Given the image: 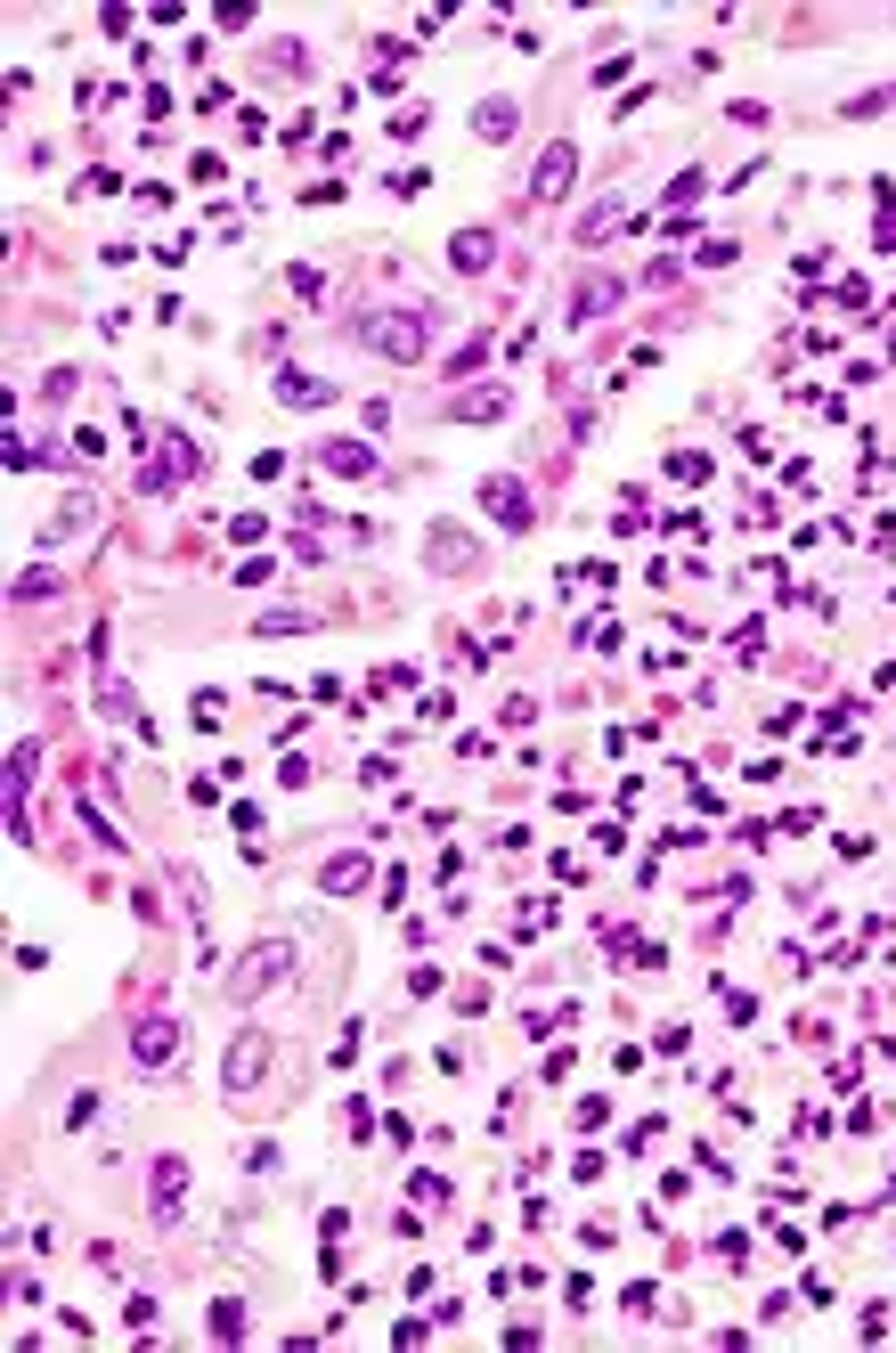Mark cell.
<instances>
[{"instance_id":"7","label":"cell","mask_w":896,"mask_h":1353,"mask_svg":"<svg viewBox=\"0 0 896 1353\" xmlns=\"http://www.w3.org/2000/svg\"><path fill=\"white\" fill-rule=\"evenodd\" d=\"M448 262L473 278V269H489L497 262V229H457V245H448Z\"/></svg>"},{"instance_id":"1","label":"cell","mask_w":896,"mask_h":1353,"mask_svg":"<svg viewBox=\"0 0 896 1353\" xmlns=\"http://www.w3.org/2000/svg\"><path fill=\"white\" fill-rule=\"evenodd\" d=\"M286 970H294V946H286V938H262V946H253L245 963L229 970V1003H253V995H269V987H278Z\"/></svg>"},{"instance_id":"24","label":"cell","mask_w":896,"mask_h":1353,"mask_svg":"<svg viewBox=\"0 0 896 1353\" xmlns=\"http://www.w3.org/2000/svg\"><path fill=\"white\" fill-rule=\"evenodd\" d=\"M881 107H896V90H864V98H848L839 114H881Z\"/></svg>"},{"instance_id":"8","label":"cell","mask_w":896,"mask_h":1353,"mask_svg":"<svg viewBox=\"0 0 896 1353\" xmlns=\"http://www.w3.org/2000/svg\"><path fill=\"white\" fill-rule=\"evenodd\" d=\"M278 400H286V408H326V400H335V384H326V375L286 367V375H278Z\"/></svg>"},{"instance_id":"2","label":"cell","mask_w":896,"mask_h":1353,"mask_svg":"<svg viewBox=\"0 0 896 1353\" xmlns=\"http://www.w3.org/2000/svg\"><path fill=\"white\" fill-rule=\"evenodd\" d=\"M359 335H367V351L400 359V367H416V359H424V318H408V311H367V318H359Z\"/></svg>"},{"instance_id":"19","label":"cell","mask_w":896,"mask_h":1353,"mask_svg":"<svg viewBox=\"0 0 896 1353\" xmlns=\"http://www.w3.org/2000/svg\"><path fill=\"white\" fill-rule=\"evenodd\" d=\"M286 286H294V302H326V278H318V269H286Z\"/></svg>"},{"instance_id":"11","label":"cell","mask_w":896,"mask_h":1353,"mask_svg":"<svg viewBox=\"0 0 896 1353\" xmlns=\"http://www.w3.org/2000/svg\"><path fill=\"white\" fill-rule=\"evenodd\" d=\"M619 229H628V213H619V204H595V213L579 220V245H612Z\"/></svg>"},{"instance_id":"6","label":"cell","mask_w":896,"mask_h":1353,"mask_svg":"<svg viewBox=\"0 0 896 1353\" xmlns=\"http://www.w3.org/2000/svg\"><path fill=\"white\" fill-rule=\"evenodd\" d=\"M262 1060H269V1036H237L229 1043V1092L262 1085Z\"/></svg>"},{"instance_id":"13","label":"cell","mask_w":896,"mask_h":1353,"mask_svg":"<svg viewBox=\"0 0 896 1353\" xmlns=\"http://www.w3.org/2000/svg\"><path fill=\"white\" fill-rule=\"evenodd\" d=\"M318 881H326V897H351V889H367V865H359V856H335Z\"/></svg>"},{"instance_id":"23","label":"cell","mask_w":896,"mask_h":1353,"mask_svg":"<svg viewBox=\"0 0 896 1353\" xmlns=\"http://www.w3.org/2000/svg\"><path fill=\"white\" fill-rule=\"evenodd\" d=\"M294 628H310V612H269L262 637H294Z\"/></svg>"},{"instance_id":"15","label":"cell","mask_w":896,"mask_h":1353,"mask_svg":"<svg viewBox=\"0 0 896 1353\" xmlns=\"http://www.w3.org/2000/svg\"><path fill=\"white\" fill-rule=\"evenodd\" d=\"M612 302H619V286H612V278H595L588 294L571 302V327H588V318H603V311H612Z\"/></svg>"},{"instance_id":"12","label":"cell","mask_w":896,"mask_h":1353,"mask_svg":"<svg viewBox=\"0 0 896 1353\" xmlns=\"http://www.w3.org/2000/svg\"><path fill=\"white\" fill-rule=\"evenodd\" d=\"M318 466H335V473H375V449H359V440H326Z\"/></svg>"},{"instance_id":"9","label":"cell","mask_w":896,"mask_h":1353,"mask_svg":"<svg viewBox=\"0 0 896 1353\" xmlns=\"http://www.w3.org/2000/svg\"><path fill=\"white\" fill-rule=\"evenodd\" d=\"M187 473H196V449H187V440H164V457H155L147 490H171V482H187Z\"/></svg>"},{"instance_id":"18","label":"cell","mask_w":896,"mask_h":1353,"mask_svg":"<svg viewBox=\"0 0 896 1353\" xmlns=\"http://www.w3.org/2000/svg\"><path fill=\"white\" fill-rule=\"evenodd\" d=\"M213 1338H220V1345L245 1338V1305H229V1296H220V1305H213Z\"/></svg>"},{"instance_id":"16","label":"cell","mask_w":896,"mask_h":1353,"mask_svg":"<svg viewBox=\"0 0 896 1353\" xmlns=\"http://www.w3.org/2000/svg\"><path fill=\"white\" fill-rule=\"evenodd\" d=\"M489 416H506V391H464L457 400V424H489Z\"/></svg>"},{"instance_id":"4","label":"cell","mask_w":896,"mask_h":1353,"mask_svg":"<svg viewBox=\"0 0 896 1353\" xmlns=\"http://www.w3.org/2000/svg\"><path fill=\"white\" fill-rule=\"evenodd\" d=\"M180 1043H187V1027H180V1019H164V1012L131 1027V1060H140V1068H164V1060H180Z\"/></svg>"},{"instance_id":"14","label":"cell","mask_w":896,"mask_h":1353,"mask_svg":"<svg viewBox=\"0 0 896 1353\" xmlns=\"http://www.w3.org/2000/svg\"><path fill=\"white\" fill-rule=\"evenodd\" d=\"M513 123H522V114H513L506 98H489V107H473V131H481V140H513Z\"/></svg>"},{"instance_id":"21","label":"cell","mask_w":896,"mask_h":1353,"mask_svg":"<svg viewBox=\"0 0 896 1353\" xmlns=\"http://www.w3.org/2000/svg\"><path fill=\"white\" fill-rule=\"evenodd\" d=\"M33 595H58V571H25V579H16V604H33Z\"/></svg>"},{"instance_id":"20","label":"cell","mask_w":896,"mask_h":1353,"mask_svg":"<svg viewBox=\"0 0 896 1353\" xmlns=\"http://www.w3.org/2000/svg\"><path fill=\"white\" fill-rule=\"evenodd\" d=\"M668 473H677V482H710V457H693V449H677V457H668Z\"/></svg>"},{"instance_id":"3","label":"cell","mask_w":896,"mask_h":1353,"mask_svg":"<svg viewBox=\"0 0 896 1353\" xmlns=\"http://www.w3.org/2000/svg\"><path fill=\"white\" fill-rule=\"evenodd\" d=\"M571 171H579V147L555 140L538 156V171H530V204H562V196H571Z\"/></svg>"},{"instance_id":"5","label":"cell","mask_w":896,"mask_h":1353,"mask_svg":"<svg viewBox=\"0 0 896 1353\" xmlns=\"http://www.w3.org/2000/svg\"><path fill=\"white\" fill-rule=\"evenodd\" d=\"M481 506H489L506 530H530V490L513 482V473H489V482H481Z\"/></svg>"},{"instance_id":"10","label":"cell","mask_w":896,"mask_h":1353,"mask_svg":"<svg viewBox=\"0 0 896 1353\" xmlns=\"http://www.w3.org/2000/svg\"><path fill=\"white\" fill-rule=\"evenodd\" d=\"M180 1198H187V1167H180V1158H164V1167H155V1215L171 1223V1215H180Z\"/></svg>"},{"instance_id":"22","label":"cell","mask_w":896,"mask_h":1353,"mask_svg":"<svg viewBox=\"0 0 896 1353\" xmlns=\"http://www.w3.org/2000/svg\"><path fill=\"white\" fill-rule=\"evenodd\" d=\"M408 1198H416V1207H440L448 1183H440V1174H416V1183H408Z\"/></svg>"},{"instance_id":"17","label":"cell","mask_w":896,"mask_h":1353,"mask_svg":"<svg viewBox=\"0 0 896 1353\" xmlns=\"http://www.w3.org/2000/svg\"><path fill=\"white\" fill-rule=\"evenodd\" d=\"M433 563L464 571V563H473V539H464V530H433Z\"/></svg>"}]
</instances>
